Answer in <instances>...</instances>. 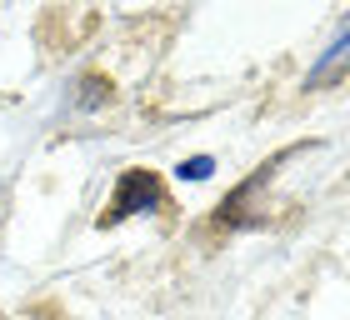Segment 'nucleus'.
Wrapping results in <instances>:
<instances>
[{
  "label": "nucleus",
  "mask_w": 350,
  "mask_h": 320,
  "mask_svg": "<svg viewBox=\"0 0 350 320\" xmlns=\"http://www.w3.org/2000/svg\"><path fill=\"white\" fill-rule=\"evenodd\" d=\"M161 205V181H155L150 170H125L120 185H116V200H110V211L100 215V226H116L125 215H140V211H155Z\"/></svg>",
  "instance_id": "f257e3e1"
},
{
  "label": "nucleus",
  "mask_w": 350,
  "mask_h": 320,
  "mask_svg": "<svg viewBox=\"0 0 350 320\" xmlns=\"http://www.w3.org/2000/svg\"><path fill=\"white\" fill-rule=\"evenodd\" d=\"M180 175H190V181H205V175H211V160H205V155L185 160V165H180Z\"/></svg>",
  "instance_id": "f03ea898"
}]
</instances>
